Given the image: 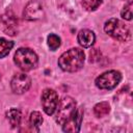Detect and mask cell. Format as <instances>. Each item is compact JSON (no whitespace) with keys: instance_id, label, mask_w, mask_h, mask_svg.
I'll list each match as a JSON object with an SVG mask.
<instances>
[{"instance_id":"cell-1","label":"cell","mask_w":133,"mask_h":133,"mask_svg":"<svg viewBox=\"0 0 133 133\" xmlns=\"http://www.w3.org/2000/svg\"><path fill=\"white\" fill-rule=\"evenodd\" d=\"M85 54L83 50L79 48H72L60 55L58 58V65L64 72L74 73L83 66Z\"/></svg>"},{"instance_id":"cell-2","label":"cell","mask_w":133,"mask_h":133,"mask_svg":"<svg viewBox=\"0 0 133 133\" xmlns=\"http://www.w3.org/2000/svg\"><path fill=\"white\" fill-rule=\"evenodd\" d=\"M14 61L23 71H30L36 68L38 57L36 53L29 48H20L14 55Z\"/></svg>"},{"instance_id":"cell-3","label":"cell","mask_w":133,"mask_h":133,"mask_svg":"<svg viewBox=\"0 0 133 133\" xmlns=\"http://www.w3.org/2000/svg\"><path fill=\"white\" fill-rule=\"evenodd\" d=\"M104 31L119 42H126L130 37V29L128 26L118 19L111 18L104 24Z\"/></svg>"},{"instance_id":"cell-4","label":"cell","mask_w":133,"mask_h":133,"mask_svg":"<svg viewBox=\"0 0 133 133\" xmlns=\"http://www.w3.org/2000/svg\"><path fill=\"white\" fill-rule=\"evenodd\" d=\"M76 102L72 97H63L57 104L55 110V121L58 125L68 122L76 111Z\"/></svg>"},{"instance_id":"cell-5","label":"cell","mask_w":133,"mask_h":133,"mask_svg":"<svg viewBox=\"0 0 133 133\" xmlns=\"http://www.w3.org/2000/svg\"><path fill=\"white\" fill-rule=\"evenodd\" d=\"M122 80V74L118 71L110 70L103 74H101L99 77L96 78V85L100 89H112L116 87V85Z\"/></svg>"},{"instance_id":"cell-6","label":"cell","mask_w":133,"mask_h":133,"mask_svg":"<svg viewBox=\"0 0 133 133\" xmlns=\"http://www.w3.org/2000/svg\"><path fill=\"white\" fill-rule=\"evenodd\" d=\"M41 102H42V106H43L44 111L48 115H52L55 112L57 104L59 102L58 101V95L54 89L46 88L42 92Z\"/></svg>"},{"instance_id":"cell-7","label":"cell","mask_w":133,"mask_h":133,"mask_svg":"<svg viewBox=\"0 0 133 133\" xmlns=\"http://www.w3.org/2000/svg\"><path fill=\"white\" fill-rule=\"evenodd\" d=\"M30 86H31V79L25 73L16 74L10 81L11 90L17 95H22L26 92L30 88Z\"/></svg>"},{"instance_id":"cell-8","label":"cell","mask_w":133,"mask_h":133,"mask_svg":"<svg viewBox=\"0 0 133 133\" xmlns=\"http://www.w3.org/2000/svg\"><path fill=\"white\" fill-rule=\"evenodd\" d=\"M0 26L6 34L14 36L18 32V19L12 12L7 11L0 18Z\"/></svg>"},{"instance_id":"cell-9","label":"cell","mask_w":133,"mask_h":133,"mask_svg":"<svg viewBox=\"0 0 133 133\" xmlns=\"http://www.w3.org/2000/svg\"><path fill=\"white\" fill-rule=\"evenodd\" d=\"M82 116H83V109H82V107H79L76 109L73 116L68 122H65L63 125H61L62 130L64 132H72V133L78 132L81 127Z\"/></svg>"},{"instance_id":"cell-10","label":"cell","mask_w":133,"mask_h":133,"mask_svg":"<svg viewBox=\"0 0 133 133\" xmlns=\"http://www.w3.org/2000/svg\"><path fill=\"white\" fill-rule=\"evenodd\" d=\"M43 6L41 3L36 1H31L29 2L25 9H24V19L29 20V21H34L38 20L43 17Z\"/></svg>"},{"instance_id":"cell-11","label":"cell","mask_w":133,"mask_h":133,"mask_svg":"<svg viewBox=\"0 0 133 133\" xmlns=\"http://www.w3.org/2000/svg\"><path fill=\"white\" fill-rule=\"evenodd\" d=\"M77 41L81 47L89 48L94 45V43L96 41V35L89 29H82L79 31V33L77 35Z\"/></svg>"},{"instance_id":"cell-12","label":"cell","mask_w":133,"mask_h":133,"mask_svg":"<svg viewBox=\"0 0 133 133\" xmlns=\"http://www.w3.org/2000/svg\"><path fill=\"white\" fill-rule=\"evenodd\" d=\"M6 118L8 119L9 124L11 125L12 128H17L20 123H21V118H22V113L19 109L17 108H10L7 112H6Z\"/></svg>"},{"instance_id":"cell-13","label":"cell","mask_w":133,"mask_h":133,"mask_svg":"<svg viewBox=\"0 0 133 133\" xmlns=\"http://www.w3.org/2000/svg\"><path fill=\"white\" fill-rule=\"evenodd\" d=\"M110 112V105L108 102H100L94 106V114L97 117H103Z\"/></svg>"},{"instance_id":"cell-14","label":"cell","mask_w":133,"mask_h":133,"mask_svg":"<svg viewBox=\"0 0 133 133\" xmlns=\"http://www.w3.org/2000/svg\"><path fill=\"white\" fill-rule=\"evenodd\" d=\"M29 124L31 128L38 131V127L43 124V116L38 111H32L29 116Z\"/></svg>"},{"instance_id":"cell-15","label":"cell","mask_w":133,"mask_h":133,"mask_svg":"<svg viewBox=\"0 0 133 133\" xmlns=\"http://www.w3.org/2000/svg\"><path fill=\"white\" fill-rule=\"evenodd\" d=\"M12 47H14L12 42H10L6 38L0 37V58H3L6 55H8V53L12 49Z\"/></svg>"},{"instance_id":"cell-16","label":"cell","mask_w":133,"mask_h":133,"mask_svg":"<svg viewBox=\"0 0 133 133\" xmlns=\"http://www.w3.org/2000/svg\"><path fill=\"white\" fill-rule=\"evenodd\" d=\"M47 43H48V46H49L50 50L55 51L60 47L61 41H60V37L58 35H56L54 33H50L47 37Z\"/></svg>"},{"instance_id":"cell-17","label":"cell","mask_w":133,"mask_h":133,"mask_svg":"<svg viewBox=\"0 0 133 133\" xmlns=\"http://www.w3.org/2000/svg\"><path fill=\"white\" fill-rule=\"evenodd\" d=\"M103 0H82V6L83 8H85L87 11H94L96 10L101 4H102Z\"/></svg>"},{"instance_id":"cell-18","label":"cell","mask_w":133,"mask_h":133,"mask_svg":"<svg viewBox=\"0 0 133 133\" xmlns=\"http://www.w3.org/2000/svg\"><path fill=\"white\" fill-rule=\"evenodd\" d=\"M121 16L123 19H125L127 21L132 20V2L131 1H129V3L124 6L123 10L121 11Z\"/></svg>"},{"instance_id":"cell-19","label":"cell","mask_w":133,"mask_h":133,"mask_svg":"<svg viewBox=\"0 0 133 133\" xmlns=\"http://www.w3.org/2000/svg\"><path fill=\"white\" fill-rule=\"evenodd\" d=\"M89 57H90V61H97L100 59L101 57V52L98 50V49H92L90 52H89Z\"/></svg>"}]
</instances>
